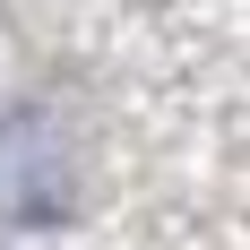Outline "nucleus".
Masks as SVG:
<instances>
[{"mask_svg":"<svg viewBox=\"0 0 250 250\" xmlns=\"http://www.w3.org/2000/svg\"><path fill=\"white\" fill-rule=\"evenodd\" d=\"M69 207V147L52 112H9L0 121V216L9 225H52Z\"/></svg>","mask_w":250,"mask_h":250,"instance_id":"1","label":"nucleus"}]
</instances>
